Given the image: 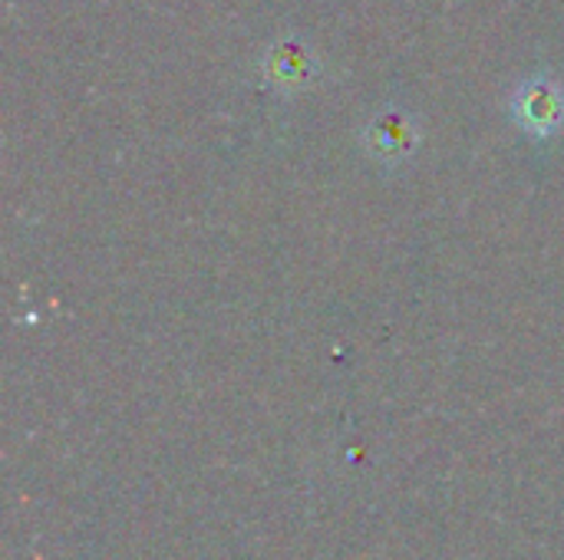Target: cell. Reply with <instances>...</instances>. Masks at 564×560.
<instances>
[{"label": "cell", "instance_id": "1", "mask_svg": "<svg viewBox=\"0 0 564 560\" xmlns=\"http://www.w3.org/2000/svg\"><path fill=\"white\" fill-rule=\"evenodd\" d=\"M512 119L532 139H552L564 129V89L549 73H535L519 83L512 96Z\"/></svg>", "mask_w": 564, "mask_h": 560}, {"label": "cell", "instance_id": "2", "mask_svg": "<svg viewBox=\"0 0 564 560\" xmlns=\"http://www.w3.org/2000/svg\"><path fill=\"white\" fill-rule=\"evenodd\" d=\"M364 145L367 152L383 162V165H400L406 162L416 145H420V125L410 112L403 109H383L364 125Z\"/></svg>", "mask_w": 564, "mask_h": 560}, {"label": "cell", "instance_id": "3", "mask_svg": "<svg viewBox=\"0 0 564 560\" xmlns=\"http://www.w3.org/2000/svg\"><path fill=\"white\" fill-rule=\"evenodd\" d=\"M317 73H321V63H317L314 50L301 40H278L264 53V76L281 92H297V89L311 86L317 79Z\"/></svg>", "mask_w": 564, "mask_h": 560}]
</instances>
